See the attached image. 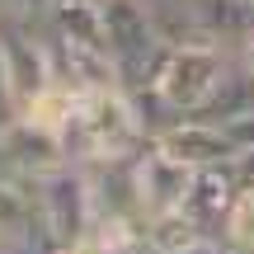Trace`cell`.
<instances>
[{
  "label": "cell",
  "mask_w": 254,
  "mask_h": 254,
  "mask_svg": "<svg viewBox=\"0 0 254 254\" xmlns=\"http://www.w3.org/2000/svg\"><path fill=\"white\" fill-rule=\"evenodd\" d=\"M151 141L141 118H136L127 90H99V94H80L75 113L62 127V146L71 155V165H90V160H109V155H136Z\"/></svg>",
  "instance_id": "1"
},
{
  "label": "cell",
  "mask_w": 254,
  "mask_h": 254,
  "mask_svg": "<svg viewBox=\"0 0 254 254\" xmlns=\"http://www.w3.org/2000/svg\"><path fill=\"white\" fill-rule=\"evenodd\" d=\"M0 66H5V90L14 113H24L38 94L52 90L57 80H52V52H47L43 19L38 24L0 19Z\"/></svg>",
  "instance_id": "2"
},
{
  "label": "cell",
  "mask_w": 254,
  "mask_h": 254,
  "mask_svg": "<svg viewBox=\"0 0 254 254\" xmlns=\"http://www.w3.org/2000/svg\"><path fill=\"white\" fill-rule=\"evenodd\" d=\"M104 5V38H109V57L123 75V90L151 85V66L160 52L155 24L146 14V0H99Z\"/></svg>",
  "instance_id": "3"
},
{
  "label": "cell",
  "mask_w": 254,
  "mask_h": 254,
  "mask_svg": "<svg viewBox=\"0 0 254 254\" xmlns=\"http://www.w3.org/2000/svg\"><path fill=\"white\" fill-rule=\"evenodd\" d=\"M38 212H43V226L57 245H75L94 231V198H90V179H85L80 165H62V170L43 174L38 179Z\"/></svg>",
  "instance_id": "4"
},
{
  "label": "cell",
  "mask_w": 254,
  "mask_h": 254,
  "mask_svg": "<svg viewBox=\"0 0 254 254\" xmlns=\"http://www.w3.org/2000/svg\"><path fill=\"white\" fill-rule=\"evenodd\" d=\"M141 155V151H136ZM136 155H109V160L80 165L90 179L94 217L104 226H146V198H141V160ZM94 221V226H99Z\"/></svg>",
  "instance_id": "5"
},
{
  "label": "cell",
  "mask_w": 254,
  "mask_h": 254,
  "mask_svg": "<svg viewBox=\"0 0 254 254\" xmlns=\"http://www.w3.org/2000/svg\"><path fill=\"white\" fill-rule=\"evenodd\" d=\"M231 57L236 52H226V47H174L155 85H160V94L179 113H193L212 99V90L221 85Z\"/></svg>",
  "instance_id": "6"
},
{
  "label": "cell",
  "mask_w": 254,
  "mask_h": 254,
  "mask_svg": "<svg viewBox=\"0 0 254 254\" xmlns=\"http://www.w3.org/2000/svg\"><path fill=\"white\" fill-rule=\"evenodd\" d=\"M0 160H5L9 170H19V174L43 179V174L71 165V155H66V146H62V132H47V127H38L28 118H9L0 127Z\"/></svg>",
  "instance_id": "7"
},
{
  "label": "cell",
  "mask_w": 254,
  "mask_h": 254,
  "mask_svg": "<svg viewBox=\"0 0 254 254\" xmlns=\"http://www.w3.org/2000/svg\"><path fill=\"white\" fill-rule=\"evenodd\" d=\"M141 198H146V217H160V212H174L184 207L189 198V184H193V165L165 155L155 141L141 146Z\"/></svg>",
  "instance_id": "8"
},
{
  "label": "cell",
  "mask_w": 254,
  "mask_h": 254,
  "mask_svg": "<svg viewBox=\"0 0 254 254\" xmlns=\"http://www.w3.org/2000/svg\"><path fill=\"white\" fill-rule=\"evenodd\" d=\"M155 146H160L165 155H174V160L193 165V170H202V165H221L236 155V146H231L226 127L217 123H198V118H179L174 127H165L160 136H151Z\"/></svg>",
  "instance_id": "9"
},
{
  "label": "cell",
  "mask_w": 254,
  "mask_h": 254,
  "mask_svg": "<svg viewBox=\"0 0 254 254\" xmlns=\"http://www.w3.org/2000/svg\"><path fill=\"white\" fill-rule=\"evenodd\" d=\"M240 184L236 174H231V160L221 165H202V170H193V184H189V198H184V212H189L193 221H198L207 236H221V226H226V212L231 202H236Z\"/></svg>",
  "instance_id": "10"
},
{
  "label": "cell",
  "mask_w": 254,
  "mask_h": 254,
  "mask_svg": "<svg viewBox=\"0 0 254 254\" xmlns=\"http://www.w3.org/2000/svg\"><path fill=\"white\" fill-rule=\"evenodd\" d=\"M245 113H254V66L236 52V57H231V66H226V75H221V85L212 90V99L202 104V109H193L189 118L226 127V123L245 118Z\"/></svg>",
  "instance_id": "11"
},
{
  "label": "cell",
  "mask_w": 254,
  "mask_h": 254,
  "mask_svg": "<svg viewBox=\"0 0 254 254\" xmlns=\"http://www.w3.org/2000/svg\"><path fill=\"white\" fill-rule=\"evenodd\" d=\"M198 236H207V231H202L184 207L160 212V217H146V240H151V250H155V254H174V250L193 245Z\"/></svg>",
  "instance_id": "12"
},
{
  "label": "cell",
  "mask_w": 254,
  "mask_h": 254,
  "mask_svg": "<svg viewBox=\"0 0 254 254\" xmlns=\"http://www.w3.org/2000/svg\"><path fill=\"white\" fill-rule=\"evenodd\" d=\"M221 236H226L236 250H254V189H240V193H236Z\"/></svg>",
  "instance_id": "13"
},
{
  "label": "cell",
  "mask_w": 254,
  "mask_h": 254,
  "mask_svg": "<svg viewBox=\"0 0 254 254\" xmlns=\"http://www.w3.org/2000/svg\"><path fill=\"white\" fill-rule=\"evenodd\" d=\"M52 0H0V19H14V24H38L47 19Z\"/></svg>",
  "instance_id": "14"
},
{
  "label": "cell",
  "mask_w": 254,
  "mask_h": 254,
  "mask_svg": "<svg viewBox=\"0 0 254 254\" xmlns=\"http://www.w3.org/2000/svg\"><path fill=\"white\" fill-rule=\"evenodd\" d=\"M174 254H240V250L231 245L226 236H198L193 245H184V250H174Z\"/></svg>",
  "instance_id": "15"
},
{
  "label": "cell",
  "mask_w": 254,
  "mask_h": 254,
  "mask_svg": "<svg viewBox=\"0 0 254 254\" xmlns=\"http://www.w3.org/2000/svg\"><path fill=\"white\" fill-rule=\"evenodd\" d=\"M231 174H236L240 189H254V146H245V151L231 155Z\"/></svg>",
  "instance_id": "16"
},
{
  "label": "cell",
  "mask_w": 254,
  "mask_h": 254,
  "mask_svg": "<svg viewBox=\"0 0 254 254\" xmlns=\"http://www.w3.org/2000/svg\"><path fill=\"white\" fill-rule=\"evenodd\" d=\"M226 136H231V146H236V151L254 146V113H245V118H236V123H226Z\"/></svg>",
  "instance_id": "17"
},
{
  "label": "cell",
  "mask_w": 254,
  "mask_h": 254,
  "mask_svg": "<svg viewBox=\"0 0 254 254\" xmlns=\"http://www.w3.org/2000/svg\"><path fill=\"white\" fill-rule=\"evenodd\" d=\"M14 118V109H9V90H5V66H0V127Z\"/></svg>",
  "instance_id": "18"
},
{
  "label": "cell",
  "mask_w": 254,
  "mask_h": 254,
  "mask_svg": "<svg viewBox=\"0 0 254 254\" xmlns=\"http://www.w3.org/2000/svg\"><path fill=\"white\" fill-rule=\"evenodd\" d=\"M240 57H245V62L254 66V38H250V43H245V47H240Z\"/></svg>",
  "instance_id": "19"
},
{
  "label": "cell",
  "mask_w": 254,
  "mask_h": 254,
  "mask_svg": "<svg viewBox=\"0 0 254 254\" xmlns=\"http://www.w3.org/2000/svg\"><path fill=\"white\" fill-rule=\"evenodd\" d=\"M240 254H254V250H240Z\"/></svg>",
  "instance_id": "20"
}]
</instances>
